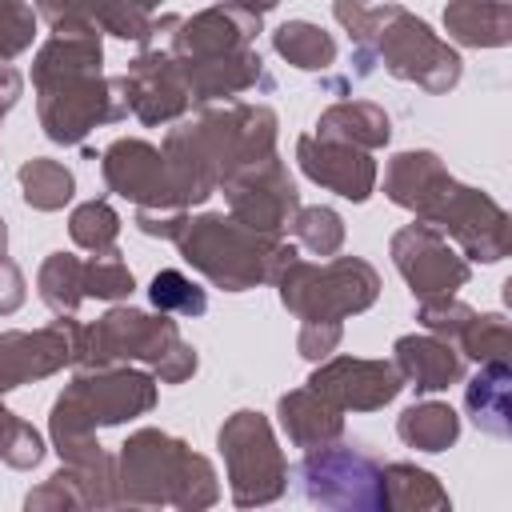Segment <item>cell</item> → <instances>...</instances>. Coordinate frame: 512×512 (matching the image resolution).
I'll list each match as a JSON object with an SVG mask.
<instances>
[{"label":"cell","instance_id":"1","mask_svg":"<svg viewBox=\"0 0 512 512\" xmlns=\"http://www.w3.org/2000/svg\"><path fill=\"white\" fill-rule=\"evenodd\" d=\"M384 196L396 208H408L416 220L440 228L452 244H460L464 260L496 264L512 248L508 212L480 188L448 176L444 160L428 148L396 152L384 168Z\"/></svg>","mask_w":512,"mask_h":512},{"label":"cell","instance_id":"2","mask_svg":"<svg viewBox=\"0 0 512 512\" xmlns=\"http://www.w3.org/2000/svg\"><path fill=\"white\" fill-rule=\"evenodd\" d=\"M276 112L268 104H200L192 120H180L164 136V160L180 196V208L204 204L232 172L276 152Z\"/></svg>","mask_w":512,"mask_h":512},{"label":"cell","instance_id":"3","mask_svg":"<svg viewBox=\"0 0 512 512\" xmlns=\"http://www.w3.org/2000/svg\"><path fill=\"white\" fill-rule=\"evenodd\" d=\"M104 44L100 28L52 32L32 60V88L40 128L52 144H84L100 124H116L128 116V104L116 80L104 76Z\"/></svg>","mask_w":512,"mask_h":512},{"label":"cell","instance_id":"4","mask_svg":"<svg viewBox=\"0 0 512 512\" xmlns=\"http://www.w3.org/2000/svg\"><path fill=\"white\" fill-rule=\"evenodd\" d=\"M332 16L352 36V80H368L376 68L404 84H420L432 96H444L460 84L464 60L460 52L440 40L420 16L404 4H364V0H336Z\"/></svg>","mask_w":512,"mask_h":512},{"label":"cell","instance_id":"5","mask_svg":"<svg viewBox=\"0 0 512 512\" xmlns=\"http://www.w3.org/2000/svg\"><path fill=\"white\" fill-rule=\"evenodd\" d=\"M152 408H156V376L152 372H140L128 364L80 368L72 376V384L52 400L48 436L64 464L88 468V464H100L112 456L96 440L100 428H116Z\"/></svg>","mask_w":512,"mask_h":512},{"label":"cell","instance_id":"6","mask_svg":"<svg viewBox=\"0 0 512 512\" xmlns=\"http://www.w3.org/2000/svg\"><path fill=\"white\" fill-rule=\"evenodd\" d=\"M220 500L216 468L208 456L192 452L180 436L160 428H140L120 444L116 456V504L128 508H180L200 512Z\"/></svg>","mask_w":512,"mask_h":512},{"label":"cell","instance_id":"7","mask_svg":"<svg viewBox=\"0 0 512 512\" xmlns=\"http://www.w3.org/2000/svg\"><path fill=\"white\" fill-rule=\"evenodd\" d=\"M172 244L204 280H212L224 292H248L256 284H268L296 256V248L280 236L256 232L224 212H184Z\"/></svg>","mask_w":512,"mask_h":512},{"label":"cell","instance_id":"8","mask_svg":"<svg viewBox=\"0 0 512 512\" xmlns=\"http://www.w3.org/2000/svg\"><path fill=\"white\" fill-rule=\"evenodd\" d=\"M132 360L148 364L152 376L164 384H184L200 368L196 348L180 336L168 312L152 316L128 304H116L96 324L80 328V344L72 360L76 368H108V364H132Z\"/></svg>","mask_w":512,"mask_h":512},{"label":"cell","instance_id":"9","mask_svg":"<svg viewBox=\"0 0 512 512\" xmlns=\"http://www.w3.org/2000/svg\"><path fill=\"white\" fill-rule=\"evenodd\" d=\"M272 284L300 324H344L348 316L368 312L380 296V272L360 256H332L324 264L292 256Z\"/></svg>","mask_w":512,"mask_h":512},{"label":"cell","instance_id":"10","mask_svg":"<svg viewBox=\"0 0 512 512\" xmlns=\"http://www.w3.org/2000/svg\"><path fill=\"white\" fill-rule=\"evenodd\" d=\"M180 16L168 12V16H152L144 40H140V52L128 60L124 76H116V88L128 104V112L156 128V124H172L180 120L188 108H192V96H188V84H184V72L176 64V52H172V32H176Z\"/></svg>","mask_w":512,"mask_h":512},{"label":"cell","instance_id":"11","mask_svg":"<svg viewBox=\"0 0 512 512\" xmlns=\"http://www.w3.org/2000/svg\"><path fill=\"white\" fill-rule=\"evenodd\" d=\"M224 468H228V492L236 508L272 504L288 492V460L276 444V432L264 412L240 408L232 412L216 432Z\"/></svg>","mask_w":512,"mask_h":512},{"label":"cell","instance_id":"12","mask_svg":"<svg viewBox=\"0 0 512 512\" xmlns=\"http://www.w3.org/2000/svg\"><path fill=\"white\" fill-rule=\"evenodd\" d=\"M300 496L336 512H384V464L360 444H324L292 468Z\"/></svg>","mask_w":512,"mask_h":512},{"label":"cell","instance_id":"13","mask_svg":"<svg viewBox=\"0 0 512 512\" xmlns=\"http://www.w3.org/2000/svg\"><path fill=\"white\" fill-rule=\"evenodd\" d=\"M388 256H392L396 272L404 276V284L416 300L456 296L472 280V264L452 248V240L440 228H432L424 220H412V224L396 228L392 244H388Z\"/></svg>","mask_w":512,"mask_h":512},{"label":"cell","instance_id":"14","mask_svg":"<svg viewBox=\"0 0 512 512\" xmlns=\"http://www.w3.org/2000/svg\"><path fill=\"white\" fill-rule=\"evenodd\" d=\"M220 188H224L228 212L240 224H248L256 232H268V236H280L292 224L296 208H300V192L292 184V172L276 152L240 168V172H232Z\"/></svg>","mask_w":512,"mask_h":512},{"label":"cell","instance_id":"15","mask_svg":"<svg viewBox=\"0 0 512 512\" xmlns=\"http://www.w3.org/2000/svg\"><path fill=\"white\" fill-rule=\"evenodd\" d=\"M100 172L108 192L132 200L136 208H152V212H184L168 160L156 144L136 140V136H120L100 152Z\"/></svg>","mask_w":512,"mask_h":512},{"label":"cell","instance_id":"16","mask_svg":"<svg viewBox=\"0 0 512 512\" xmlns=\"http://www.w3.org/2000/svg\"><path fill=\"white\" fill-rule=\"evenodd\" d=\"M76 344H80L76 316H60L32 332H24V328L0 332V396L68 368L76 360Z\"/></svg>","mask_w":512,"mask_h":512},{"label":"cell","instance_id":"17","mask_svg":"<svg viewBox=\"0 0 512 512\" xmlns=\"http://www.w3.org/2000/svg\"><path fill=\"white\" fill-rule=\"evenodd\" d=\"M308 388H316L340 412H376V408L392 404L404 392V376H400V368L392 360L328 356L308 376Z\"/></svg>","mask_w":512,"mask_h":512},{"label":"cell","instance_id":"18","mask_svg":"<svg viewBox=\"0 0 512 512\" xmlns=\"http://www.w3.org/2000/svg\"><path fill=\"white\" fill-rule=\"evenodd\" d=\"M260 20L264 16H256L232 0L200 8L196 16H180V24L172 32V52H176V60H208V56L252 48L260 36Z\"/></svg>","mask_w":512,"mask_h":512},{"label":"cell","instance_id":"19","mask_svg":"<svg viewBox=\"0 0 512 512\" xmlns=\"http://www.w3.org/2000/svg\"><path fill=\"white\" fill-rule=\"evenodd\" d=\"M296 160L312 184H320V188H328L352 204H364L376 188V176H380L372 152L340 144V140H320L312 132L296 140Z\"/></svg>","mask_w":512,"mask_h":512},{"label":"cell","instance_id":"20","mask_svg":"<svg viewBox=\"0 0 512 512\" xmlns=\"http://www.w3.org/2000/svg\"><path fill=\"white\" fill-rule=\"evenodd\" d=\"M188 84L192 104H212V100H232L244 92H272L276 76L268 72V64L260 60L256 48H240V52H224V56H208V60H176Z\"/></svg>","mask_w":512,"mask_h":512},{"label":"cell","instance_id":"21","mask_svg":"<svg viewBox=\"0 0 512 512\" xmlns=\"http://www.w3.org/2000/svg\"><path fill=\"white\" fill-rule=\"evenodd\" d=\"M392 364L400 368L404 384H412L420 396H432V392H444L452 384L464 380V356L456 352V344L424 332V336H400L392 344Z\"/></svg>","mask_w":512,"mask_h":512},{"label":"cell","instance_id":"22","mask_svg":"<svg viewBox=\"0 0 512 512\" xmlns=\"http://www.w3.org/2000/svg\"><path fill=\"white\" fill-rule=\"evenodd\" d=\"M276 416H280V428H284L288 444L304 448V452L324 448V444L344 436V412L332 400H324L316 388H308V384L284 392L276 400Z\"/></svg>","mask_w":512,"mask_h":512},{"label":"cell","instance_id":"23","mask_svg":"<svg viewBox=\"0 0 512 512\" xmlns=\"http://www.w3.org/2000/svg\"><path fill=\"white\" fill-rule=\"evenodd\" d=\"M320 140H340V144H352V148H364V152H376L392 140V120L380 104L372 100H340L332 108L320 112L316 120V132Z\"/></svg>","mask_w":512,"mask_h":512},{"label":"cell","instance_id":"24","mask_svg":"<svg viewBox=\"0 0 512 512\" xmlns=\"http://www.w3.org/2000/svg\"><path fill=\"white\" fill-rule=\"evenodd\" d=\"M512 368L508 360H484L480 372L464 384V412L472 416V424L488 436H512Z\"/></svg>","mask_w":512,"mask_h":512},{"label":"cell","instance_id":"25","mask_svg":"<svg viewBox=\"0 0 512 512\" xmlns=\"http://www.w3.org/2000/svg\"><path fill=\"white\" fill-rule=\"evenodd\" d=\"M444 28L464 48H504L512 40V4L508 0H448Z\"/></svg>","mask_w":512,"mask_h":512},{"label":"cell","instance_id":"26","mask_svg":"<svg viewBox=\"0 0 512 512\" xmlns=\"http://www.w3.org/2000/svg\"><path fill=\"white\" fill-rule=\"evenodd\" d=\"M396 436L416 452H448L460 440V416L444 400H420L400 412Z\"/></svg>","mask_w":512,"mask_h":512},{"label":"cell","instance_id":"27","mask_svg":"<svg viewBox=\"0 0 512 512\" xmlns=\"http://www.w3.org/2000/svg\"><path fill=\"white\" fill-rule=\"evenodd\" d=\"M384 504L396 512H448L452 508L440 480L404 460L384 464Z\"/></svg>","mask_w":512,"mask_h":512},{"label":"cell","instance_id":"28","mask_svg":"<svg viewBox=\"0 0 512 512\" xmlns=\"http://www.w3.org/2000/svg\"><path fill=\"white\" fill-rule=\"evenodd\" d=\"M272 48L300 72H328L336 64V40L312 20H284L272 32Z\"/></svg>","mask_w":512,"mask_h":512},{"label":"cell","instance_id":"29","mask_svg":"<svg viewBox=\"0 0 512 512\" xmlns=\"http://www.w3.org/2000/svg\"><path fill=\"white\" fill-rule=\"evenodd\" d=\"M16 180H20L24 204L36 208V212H60V208L72 200V192H76L72 168H64V164L52 160V156H32V160H24L20 172H16Z\"/></svg>","mask_w":512,"mask_h":512},{"label":"cell","instance_id":"30","mask_svg":"<svg viewBox=\"0 0 512 512\" xmlns=\"http://www.w3.org/2000/svg\"><path fill=\"white\" fill-rule=\"evenodd\" d=\"M36 292L56 316H76L84 296V260L72 252H52L36 272Z\"/></svg>","mask_w":512,"mask_h":512},{"label":"cell","instance_id":"31","mask_svg":"<svg viewBox=\"0 0 512 512\" xmlns=\"http://www.w3.org/2000/svg\"><path fill=\"white\" fill-rule=\"evenodd\" d=\"M68 236H72V244H80L84 252L108 256V252H116V240H120V216H116V208H112L104 196L84 200V204H76L72 216H68Z\"/></svg>","mask_w":512,"mask_h":512},{"label":"cell","instance_id":"32","mask_svg":"<svg viewBox=\"0 0 512 512\" xmlns=\"http://www.w3.org/2000/svg\"><path fill=\"white\" fill-rule=\"evenodd\" d=\"M460 356L484 364V360H508L512 352V328L504 320V312H472L468 324L460 328V336L452 340Z\"/></svg>","mask_w":512,"mask_h":512},{"label":"cell","instance_id":"33","mask_svg":"<svg viewBox=\"0 0 512 512\" xmlns=\"http://www.w3.org/2000/svg\"><path fill=\"white\" fill-rule=\"evenodd\" d=\"M288 232L312 256H336L344 248V220L328 204H308V208L300 204L296 216H292V224H288Z\"/></svg>","mask_w":512,"mask_h":512},{"label":"cell","instance_id":"34","mask_svg":"<svg viewBox=\"0 0 512 512\" xmlns=\"http://www.w3.org/2000/svg\"><path fill=\"white\" fill-rule=\"evenodd\" d=\"M156 4L160 0H88L96 28L108 32V36H116V40H132V44L144 40Z\"/></svg>","mask_w":512,"mask_h":512},{"label":"cell","instance_id":"35","mask_svg":"<svg viewBox=\"0 0 512 512\" xmlns=\"http://www.w3.org/2000/svg\"><path fill=\"white\" fill-rule=\"evenodd\" d=\"M148 300L168 316H204L208 312V292L200 284H192L184 272H176V268H160L152 276Z\"/></svg>","mask_w":512,"mask_h":512},{"label":"cell","instance_id":"36","mask_svg":"<svg viewBox=\"0 0 512 512\" xmlns=\"http://www.w3.org/2000/svg\"><path fill=\"white\" fill-rule=\"evenodd\" d=\"M0 460L8 468H16V472H32L44 460L40 432L28 420H20L12 408H4V404H0Z\"/></svg>","mask_w":512,"mask_h":512},{"label":"cell","instance_id":"37","mask_svg":"<svg viewBox=\"0 0 512 512\" xmlns=\"http://www.w3.org/2000/svg\"><path fill=\"white\" fill-rule=\"evenodd\" d=\"M132 288H136V280H132L128 264L120 260V252L84 260V296H92V300H128Z\"/></svg>","mask_w":512,"mask_h":512},{"label":"cell","instance_id":"38","mask_svg":"<svg viewBox=\"0 0 512 512\" xmlns=\"http://www.w3.org/2000/svg\"><path fill=\"white\" fill-rule=\"evenodd\" d=\"M36 8L28 0H0V60H16L36 40Z\"/></svg>","mask_w":512,"mask_h":512},{"label":"cell","instance_id":"39","mask_svg":"<svg viewBox=\"0 0 512 512\" xmlns=\"http://www.w3.org/2000/svg\"><path fill=\"white\" fill-rule=\"evenodd\" d=\"M472 312H476V308L464 304V300H456V296H432V300H420L416 320H420L424 332H432V336H440V340L452 344V340L460 336V328L468 324Z\"/></svg>","mask_w":512,"mask_h":512},{"label":"cell","instance_id":"40","mask_svg":"<svg viewBox=\"0 0 512 512\" xmlns=\"http://www.w3.org/2000/svg\"><path fill=\"white\" fill-rule=\"evenodd\" d=\"M36 16L52 28V32H76V28H96L88 0H32Z\"/></svg>","mask_w":512,"mask_h":512},{"label":"cell","instance_id":"41","mask_svg":"<svg viewBox=\"0 0 512 512\" xmlns=\"http://www.w3.org/2000/svg\"><path fill=\"white\" fill-rule=\"evenodd\" d=\"M340 336H344V324H300L296 352L304 360H328L340 348Z\"/></svg>","mask_w":512,"mask_h":512},{"label":"cell","instance_id":"42","mask_svg":"<svg viewBox=\"0 0 512 512\" xmlns=\"http://www.w3.org/2000/svg\"><path fill=\"white\" fill-rule=\"evenodd\" d=\"M28 300V284H24V272L12 256L0 252V316H12L20 304Z\"/></svg>","mask_w":512,"mask_h":512},{"label":"cell","instance_id":"43","mask_svg":"<svg viewBox=\"0 0 512 512\" xmlns=\"http://www.w3.org/2000/svg\"><path fill=\"white\" fill-rule=\"evenodd\" d=\"M20 92H24V76H20L8 60H0V116H8V112L16 108Z\"/></svg>","mask_w":512,"mask_h":512},{"label":"cell","instance_id":"44","mask_svg":"<svg viewBox=\"0 0 512 512\" xmlns=\"http://www.w3.org/2000/svg\"><path fill=\"white\" fill-rule=\"evenodd\" d=\"M232 4H240V8H248V12H256V16H264V12H272L280 0H232Z\"/></svg>","mask_w":512,"mask_h":512},{"label":"cell","instance_id":"45","mask_svg":"<svg viewBox=\"0 0 512 512\" xmlns=\"http://www.w3.org/2000/svg\"><path fill=\"white\" fill-rule=\"evenodd\" d=\"M8 248V224H4V216H0V252Z\"/></svg>","mask_w":512,"mask_h":512}]
</instances>
